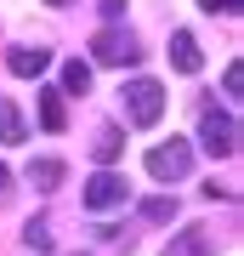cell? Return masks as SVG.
<instances>
[{
    "label": "cell",
    "mask_w": 244,
    "mask_h": 256,
    "mask_svg": "<svg viewBox=\"0 0 244 256\" xmlns=\"http://www.w3.org/2000/svg\"><path fill=\"white\" fill-rule=\"evenodd\" d=\"M119 108H125V126H159L165 120V86L136 74V80L119 86Z\"/></svg>",
    "instance_id": "obj_1"
},
{
    "label": "cell",
    "mask_w": 244,
    "mask_h": 256,
    "mask_svg": "<svg viewBox=\"0 0 244 256\" xmlns=\"http://www.w3.org/2000/svg\"><path fill=\"white\" fill-rule=\"evenodd\" d=\"M188 171H193V148L182 142V137L148 148V176H154V182H182Z\"/></svg>",
    "instance_id": "obj_2"
},
{
    "label": "cell",
    "mask_w": 244,
    "mask_h": 256,
    "mask_svg": "<svg viewBox=\"0 0 244 256\" xmlns=\"http://www.w3.org/2000/svg\"><path fill=\"white\" fill-rule=\"evenodd\" d=\"M91 57H97L102 68H131V63H142V46H136L131 28H102V34L91 40Z\"/></svg>",
    "instance_id": "obj_3"
},
{
    "label": "cell",
    "mask_w": 244,
    "mask_h": 256,
    "mask_svg": "<svg viewBox=\"0 0 244 256\" xmlns=\"http://www.w3.org/2000/svg\"><path fill=\"white\" fill-rule=\"evenodd\" d=\"M199 148H205V154H216V160L239 154V120L205 108V114H199Z\"/></svg>",
    "instance_id": "obj_4"
},
{
    "label": "cell",
    "mask_w": 244,
    "mask_h": 256,
    "mask_svg": "<svg viewBox=\"0 0 244 256\" xmlns=\"http://www.w3.org/2000/svg\"><path fill=\"white\" fill-rule=\"evenodd\" d=\"M125 200H131V182H125L119 171H97V176L85 182V205H91V210H119Z\"/></svg>",
    "instance_id": "obj_5"
},
{
    "label": "cell",
    "mask_w": 244,
    "mask_h": 256,
    "mask_svg": "<svg viewBox=\"0 0 244 256\" xmlns=\"http://www.w3.org/2000/svg\"><path fill=\"white\" fill-rule=\"evenodd\" d=\"M6 68L17 74V80H40V74L51 68V52H45V46H11L6 52Z\"/></svg>",
    "instance_id": "obj_6"
},
{
    "label": "cell",
    "mask_w": 244,
    "mask_h": 256,
    "mask_svg": "<svg viewBox=\"0 0 244 256\" xmlns=\"http://www.w3.org/2000/svg\"><path fill=\"white\" fill-rule=\"evenodd\" d=\"M165 256H216V234L210 228H182V234H171Z\"/></svg>",
    "instance_id": "obj_7"
},
{
    "label": "cell",
    "mask_w": 244,
    "mask_h": 256,
    "mask_svg": "<svg viewBox=\"0 0 244 256\" xmlns=\"http://www.w3.org/2000/svg\"><path fill=\"white\" fill-rule=\"evenodd\" d=\"M171 68H176V74H199V68H205V52H199V40H193L188 28L171 34Z\"/></svg>",
    "instance_id": "obj_8"
},
{
    "label": "cell",
    "mask_w": 244,
    "mask_h": 256,
    "mask_svg": "<svg viewBox=\"0 0 244 256\" xmlns=\"http://www.w3.org/2000/svg\"><path fill=\"white\" fill-rule=\"evenodd\" d=\"M0 142H28V126H23V114H17L11 97H0Z\"/></svg>",
    "instance_id": "obj_9"
},
{
    "label": "cell",
    "mask_w": 244,
    "mask_h": 256,
    "mask_svg": "<svg viewBox=\"0 0 244 256\" xmlns=\"http://www.w3.org/2000/svg\"><path fill=\"white\" fill-rule=\"evenodd\" d=\"M40 126H45V131H63V126H68L63 92H40Z\"/></svg>",
    "instance_id": "obj_10"
},
{
    "label": "cell",
    "mask_w": 244,
    "mask_h": 256,
    "mask_svg": "<svg viewBox=\"0 0 244 256\" xmlns=\"http://www.w3.org/2000/svg\"><path fill=\"white\" fill-rule=\"evenodd\" d=\"M85 92H91V63L74 57V63H63V97H85Z\"/></svg>",
    "instance_id": "obj_11"
},
{
    "label": "cell",
    "mask_w": 244,
    "mask_h": 256,
    "mask_svg": "<svg viewBox=\"0 0 244 256\" xmlns=\"http://www.w3.org/2000/svg\"><path fill=\"white\" fill-rule=\"evenodd\" d=\"M28 182L34 188H57L63 182V160H28Z\"/></svg>",
    "instance_id": "obj_12"
},
{
    "label": "cell",
    "mask_w": 244,
    "mask_h": 256,
    "mask_svg": "<svg viewBox=\"0 0 244 256\" xmlns=\"http://www.w3.org/2000/svg\"><path fill=\"white\" fill-rule=\"evenodd\" d=\"M91 154H97V165H102V171H108V165H114L119 154H125V137H119V131H102V137L91 142Z\"/></svg>",
    "instance_id": "obj_13"
},
{
    "label": "cell",
    "mask_w": 244,
    "mask_h": 256,
    "mask_svg": "<svg viewBox=\"0 0 244 256\" xmlns=\"http://www.w3.org/2000/svg\"><path fill=\"white\" fill-rule=\"evenodd\" d=\"M23 245L28 250H51V222H45V216H28L23 222Z\"/></svg>",
    "instance_id": "obj_14"
},
{
    "label": "cell",
    "mask_w": 244,
    "mask_h": 256,
    "mask_svg": "<svg viewBox=\"0 0 244 256\" xmlns=\"http://www.w3.org/2000/svg\"><path fill=\"white\" fill-rule=\"evenodd\" d=\"M142 216L148 222H176V200H142Z\"/></svg>",
    "instance_id": "obj_15"
},
{
    "label": "cell",
    "mask_w": 244,
    "mask_h": 256,
    "mask_svg": "<svg viewBox=\"0 0 244 256\" xmlns=\"http://www.w3.org/2000/svg\"><path fill=\"white\" fill-rule=\"evenodd\" d=\"M199 12H210V18H216V12H222V18H233L239 6H233V0H199Z\"/></svg>",
    "instance_id": "obj_16"
},
{
    "label": "cell",
    "mask_w": 244,
    "mask_h": 256,
    "mask_svg": "<svg viewBox=\"0 0 244 256\" xmlns=\"http://www.w3.org/2000/svg\"><path fill=\"white\" fill-rule=\"evenodd\" d=\"M102 18H108V28H119V18H125V0H102Z\"/></svg>",
    "instance_id": "obj_17"
},
{
    "label": "cell",
    "mask_w": 244,
    "mask_h": 256,
    "mask_svg": "<svg viewBox=\"0 0 244 256\" xmlns=\"http://www.w3.org/2000/svg\"><path fill=\"white\" fill-rule=\"evenodd\" d=\"M222 92H227V97H239V63H227V74H222Z\"/></svg>",
    "instance_id": "obj_18"
},
{
    "label": "cell",
    "mask_w": 244,
    "mask_h": 256,
    "mask_svg": "<svg viewBox=\"0 0 244 256\" xmlns=\"http://www.w3.org/2000/svg\"><path fill=\"white\" fill-rule=\"evenodd\" d=\"M6 200H11V171L0 165V205H6Z\"/></svg>",
    "instance_id": "obj_19"
},
{
    "label": "cell",
    "mask_w": 244,
    "mask_h": 256,
    "mask_svg": "<svg viewBox=\"0 0 244 256\" xmlns=\"http://www.w3.org/2000/svg\"><path fill=\"white\" fill-rule=\"evenodd\" d=\"M45 6H74V0H45Z\"/></svg>",
    "instance_id": "obj_20"
}]
</instances>
